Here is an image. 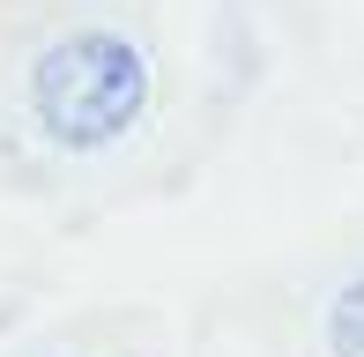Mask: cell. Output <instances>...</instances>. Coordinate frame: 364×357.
Listing matches in <instances>:
<instances>
[{"instance_id": "cell-2", "label": "cell", "mask_w": 364, "mask_h": 357, "mask_svg": "<svg viewBox=\"0 0 364 357\" xmlns=\"http://www.w3.org/2000/svg\"><path fill=\"white\" fill-rule=\"evenodd\" d=\"M327 343H335V357H364V275L342 283V298L327 305Z\"/></svg>"}, {"instance_id": "cell-1", "label": "cell", "mask_w": 364, "mask_h": 357, "mask_svg": "<svg viewBox=\"0 0 364 357\" xmlns=\"http://www.w3.org/2000/svg\"><path fill=\"white\" fill-rule=\"evenodd\" d=\"M30 105L60 149H105L149 105V68L119 30H75L30 68Z\"/></svg>"}]
</instances>
